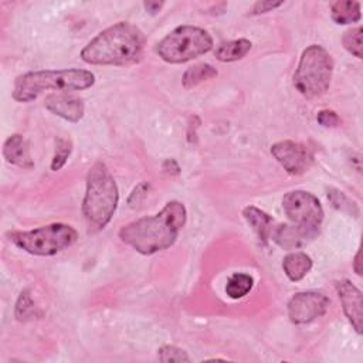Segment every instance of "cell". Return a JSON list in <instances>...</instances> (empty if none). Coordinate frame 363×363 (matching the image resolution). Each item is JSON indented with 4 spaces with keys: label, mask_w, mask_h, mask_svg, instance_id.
Here are the masks:
<instances>
[{
    "label": "cell",
    "mask_w": 363,
    "mask_h": 363,
    "mask_svg": "<svg viewBox=\"0 0 363 363\" xmlns=\"http://www.w3.org/2000/svg\"><path fill=\"white\" fill-rule=\"evenodd\" d=\"M186 218L184 204L172 200L159 213L123 225L119 230V238L139 254L152 255L174 244Z\"/></svg>",
    "instance_id": "6da1fadb"
},
{
    "label": "cell",
    "mask_w": 363,
    "mask_h": 363,
    "mask_svg": "<svg viewBox=\"0 0 363 363\" xmlns=\"http://www.w3.org/2000/svg\"><path fill=\"white\" fill-rule=\"evenodd\" d=\"M145 35L133 24L119 21L92 38L81 51V58L92 65H132L142 60Z\"/></svg>",
    "instance_id": "7a4b0ae2"
},
{
    "label": "cell",
    "mask_w": 363,
    "mask_h": 363,
    "mask_svg": "<svg viewBox=\"0 0 363 363\" xmlns=\"http://www.w3.org/2000/svg\"><path fill=\"white\" fill-rule=\"evenodd\" d=\"M119 201L116 182L102 162H96L86 174L82 214L91 233L101 231L113 217Z\"/></svg>",
    "instance_id": "3957f363"
},
{
    "label": "cell",
    "mask_w": 363,
    "mask_h": 363,
    "mask_svg": "<svg viewBox=\"0 0 363 363\" xmlns=\"http://www.w3.org/2000/svg\"><path fill=\"white\" fill-rule=\"evenodd\" d=\"M95 84V75L88 69H43L30 71L18 75L13 85V99L31 102L48 89L54 91H81Z\"/></svg>",
    "instance_id": "277c9868"
},
{
    "label": "cell",
    "mask_w": 363,
    "mask_h": 363,
    "mask_svg": "<svg viewBox=\"0 0 363 363\" xmlns=\"http://www.w3.org/2000/svg\"><path fill=\"white\" fill-rule=\"evenodd\" d=\"M333 74V60L330 54L318 44H312L301 54L294 85L308 99L323 95L330 85Z\"/></svg>",
    "instance_id": "5b68a950"
},
{
    "label": "cell",
    "mask_w": 363,
    "mask_h": 363,
    "mask_svg": "<svg viewBox=\"0 0 363 363\" xmlns=\"http://www.w3.org/2000/svg\"><path fill=\"white\" fill-rule=\"evenodd\" d=\"M9 237L14 245L28 254L50 257L71 247L77 241L78 233L68 224L52 223L30 231H13Z\"/></svg>",
    "instance_id": "8992f818"
},
{
    "label": "cell",
    "mask_w": 363,
    "mask_h": 363,
    "mask_svg": "<svg viewBox=\"0 0 363 363\" xmlns=\"http://www.w3.org/2000/svg\"><path fill=\"white\" fill-rule=\"evenodd\" d=\"M213 48V38L204 28L180 26L162 38L156 47L159 57L170 64H183L207 54Z\"/></svg>",
    "instance_id": "52a82bcc"
},
{
    "label": "cell",
    "mask_w": 363,
    "mask_h": 363,
    "mask_svg": "<svg viewBox=\"0 0 363 363\" xmlns=\"http://www.w3.org/2000/svg\"><path fill=\"white\" fill-rule=\"evenodd\" d=\"M282 208L291 223L320 230L323 221V208L316 196L305 190H294L284 196Z\"/></svg>",
    "instance_id": "ba28073f"
},
{
    "label": "cell",
    "mask_w": 363,
    "mask_h": 363,
    "mask_svg": "<svg viewBox=\"0 0 363 363\" xmlns=\"http://www.w3.org/2000/svg\"><path fill=\"white\" fill-rule=\"evenodd\" d=\"M271 155L289 174L298 176L308 172L313 163L315 156L312 150L303 143L294 140H281L271 146Z\"/></svg>",
    "instance_id": "9c48e42d"
},
{
    "label": "cell",
    "mask_w": 363,
    "mask_h": 363,
    "mask_svg": "<svg viewBox=\"0 0 363 363\" xmlns=\"http://www.w3.org/2000/svg\"><path fill=\"white\" fill-rule=\"evenodd\" d=\"M329 298L322 292L305 291L296 292L288 302V316L295 325H305L326 313Z\"/></svg>",
    "instance_id": "30bf717a"
},
{
    "label": "cell",
    "mask_w": 363,
    "mask_h": 363,
    "mask_svg": "<svg viewBox=\"0 0 363 363\" xmlns=\"http://www.w3.org/2000/svg\"><path fill=\"white\" fill-rule=\"evenodd\" d=\"M319 231L320 230L301 227L294 223L278 224L275 227L272 225L269 238L284 250H296L311 242L319 234Z\"/></svg>",
    "instance_id": "8fae6325"
},
{
    "label": "cell",
    "mask_w": 363,
    "mask_h": 363,
    "mask_svg": "<svg viewBox=\"0 0 363 363\" xmlns=\"http://www.w3.org/2000/svg\"><path fill=\"white\" fill-rule=\"evenodd\" d=\"M343 312L353 329L362 333V292L349 279H340L335 284Z\"/></svg>",
    "instance_id": "7c38bea8"
},
{
    "label": "cell",
    "mask_w": 363,
    "mask_h": 363,
    "mask_svg": "<svg viewBox=\"0 0 363 363\" xmlns=\"http://www.w3.org/2000/svg\"><path fill=\"white\" fill-rule=\"evenodd\" d=\"M44 106L54 115L68 121V122H79L84 116V102L82 99L68 95L65 92L61 94H51L45 96Z\"/></svg>",
    "instance_id": "4fadbf2b"
},
{
    "label": "cell",
    "mask_w": 363,
    "mask_h": 363,
    "mask_svg": "<svg viewBox=\"0 0 363 363\" xmlns=\"http://www.w3.org/2000/svg\"><path fill=\"white\" fill-rule=\"evenodd\" d=\"M3 156L7 163L23 169H31L34 166L30 155V145L26 138L18 133H14L6 139L3 145Z\"/></svg>",
    "instance_id": "5bb4252c"
},
{
    "label": "cell",
    "mask_w": 363,
    "mask_h": 363,
    "mask_svg": "<svg viewBox=\"0 0 363 363\" xmlns=\"http://www.w3.org/2000/svg\"><path fill=\"white\" fill-rule=\"evenodd\" d=\"M242 216H244L245 221L248 223V225L258 235L259 241L262 244H267V241L269 240L271 230H272V217L254 206H247L242 210Z\"/></svg>",
    "instance_id": "9a60e30c"
},
{
    "label": "cell",
    "mask_w": 363,
    "mask_h": 363,
    "mask_svg": "<svg viewBox=\"0 0 363 363\" xmlns=\"http://www.w3.org/2000/svg\"><path fill=\"white\" fill-rule=\"evenodd\" d=\"M311 268H312V258L302 251L289 252L282 259V269L285 275L294 282L305 278L306 274L311 271Z\"/></svg>",
    "instance_id": "2e32d148"
},
{
    "label": "cell",
    "mask_w": 363,
    "mask_h": 363,
    "mask_svg": "<svg viewBox=\"0 0 363 363\" xmlns=\"http://www.w3.org/2000/svg\"><path fill=\"white\" fill-rule=\"evenodd\" d=\"M252 43L247 38H238L221 43L216 50V58L221 62H233L244 58L251 50Z\"/></svg>",
    "instance_id": "e0dca14e"
},
{
    "label": "cell",
    "mask_w": 363,
    "mask_h": 363,
    "mask_svg": "<svg viewBox=\"0 0 363 363\" xmlns=\"http://www.w3.org/2000/svg\"><path fill=\"white\" fill-rule=\"evenodd\" d=\"M332 20L336 24H352L357 23L362 18L360 3L353 0H339L335 1L330 7Z\"/></svg>",
    "instance_id": "ac0fdd59"
},
{
    "label": "cell",
    "mask_w": 363,
    "mask_h": 363,
    "mask_svg": "<svg viewBox=\"0 0 363 363\" xmlns=\"http://www.w3.org/2000/svg\"><path fill=\"white\" fill-rule=\"evenodd\" d=\"M217 74L218 72L213 65L201 62V64H196V65L189 67L183 74L182 82H183V86L186 89H190V88H194V86H197L199 84H201L207 79H211V78L217 77Z\"/></svg>",
    "instance_id": "d6986e66"
},
{
    "label": "cell",
    "mask_w": 363,
    "mask_h": 363,
    "mask_svg": "<svg viewBox=\"0 0 363 363\" xmlns=\"http://www.w3.org/2000/svg\"><path fill=\"white\" fill-rule=\"evenodd\" d=\"M254 285V278L248 274L244 272H235L233 274L227 284H225V294L231 298V299H240L244 298Z\"/></svg>",
    "instance_id": "ffe728a7"
},
{
    "label": "cell",
    "mask_w": 363,
    "mask_h": 363,
    "mask_svg": "<svg viewBox=\"0 0 363 363\" xmlns=\"http://www.w3.org/2000/svg\"><path fill=\"white\" fill-rule=\"evenodd\" d=\"M328 200L330 201V204L342 211V213H346L352 217H357L359 216V208L356 206L354 201H352L347 196H345L342 191L336 190V189H328Z\"/></svg>",
    "instance_id": "44dd1931"
},
{
    "label": "cell",
    "mask_w": 363,
    "mask_h": 363,
    "mask_svg": "<svg viewBox=\"0 0 363 363\" xmlns=\"http://www.w3.org/2000/svg\"><path fill=\"white\" fill-rule=\"evenodd\" d=\"M71 152H72L71 140L58 136L55 139V152H54V156L51 160V170H54V172L60 170L67 163Z\"/></svg>",
    "instance_id": "7402d4cb"
},
{
    "label": "cell",
    "mask_w": 363,
    "mask_h": 363,
    "mask_svg": "<svg viewBox=\"0 0 363 363\" xmlns=\"http://www.w3.org/2000/svg\"><path fill=\"white\" fill-rule=\"evenodd\" d=\"M362 27H356V28H350L347 31H345L343 37H342V43H343V47L352 54L354 55L356 58H362L363 55V45H362Z\"/></svg>",
    "instance_id": "603a6c76"
},
{
    "label": "cell",
    "mask_w": 363,
    "mask_h": 363,
    "mask_svg": "<svg viewBox=\"0 0 363 363\" xmlns=\"http://www.w3.org/2000/svg\"><path fill=\"white\" fill-rule=\"evenodd\" d=\"M14 315H16L17 320H27L35 315V305H34V301H33L28 289H24L20 294L17 303H16Z\"/></svg>",
    "instance_id": "cb8c5ba5"
},
{
    "label": "cell",
    "mask_w": 363,
    "mask_h": 363,
    "mask_svg": "<svg viewBox=\"0 0 363 363\" xmlns=\"http://www.w3.org/2000/svg\"><path fill=\"white\" fill-rule=\"evenodd\" d=\"M157 359L160 362H190V356L186 350L173 346V345H164L157 350Z\"/></svg>",
    "instance_id": "d4e9b609"
},
{
    "label": "cell",
    "mask_w": 363,
    "mask_h": 363,
    "mask_svg": "<svg viewBox=\"0 0 363 363\" xmlns=\"http://www.w3.org/2000/svg\"><path fill=\"white\" fill-rule=\"evenodd\" d=\"M149 189H150V184L146 183V182H142L139 183L130 193L129 199H128V204L130 207H138L142 204V201L145 200V197L147 196L149 193Z\"/></svg>",
    "instance_id": "484cf974"
},
{
    "label": "cell",
    "mask_w": 363,
    "mask_h": 363,
    "mask_svg": "<svg viewBox=\"0 0 363 363\" xmlns=\"http://www.w3.org/2000/svg\"><path fill=\"white\" fill-rule=\"evenodd\" d=\"M316 121L319 122V125L325 126V128H333V126H337L340 119L337 116V113L335 111H330V109H322L318 112L316 115Z\"/></svg>",
    "instance_id": "4316f807"
},
{
    "label": "cell",
    "mask_w": 363,
    "mask_h": 363,
    "mask_svg": "<svg viewBox=\"0 0 363 363\" xmlns=\"http://www.w3.org/2000/svg\"><path fill=\"white\" fill-rule=\"evenodd\" d=\"M284 1H257L252 9H251V13L252 16H257V14H262V13H267V11H271L274 9H278L279 6H282Z\"/></svg>",
    "instance_id": "83f0119b"
},
{
    "label": "cell",
    "mask_w": 363,
    "mask_h": 363,
    "mask_svg": "<svg viewBox=\"0 0 363 363\" xmlns=\"http://www.w3.org/2000/svg\"><path fill=\"white\" fill-rule=\"evenodd\" d=\"M143 7L146 9V11H149L150 14H156L157 11H160V9L163 7V3L160 1H145Z\"/></svg>",
    "instance_id": "f1b7e54d"
},
{
    "label": "cell",
    "mask_w": 363,
    "mask_h": 363,
    "mask_svg": "<svg viewBox=\"0 0 363 363\" xmlns=\"http://www.w3.org/2000/svg\"><path fill=\"white\" fill-rule=\"evenodd\" d=\"M353 269L357 275H362V252H360V250L356 252V257L353 261Z\"/></svg>",
    "instance_id": "f546056e"
}]
</instances>
